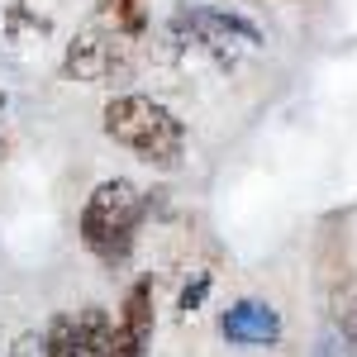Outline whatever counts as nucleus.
Here are the masks:
<instances>
[{
    "label": "nucleus",
    "instance_id": "nucleus-7",
    "mask_svg": "<svg viewBox=\"0 0 357 357\" xmlns=\"http://www.w3.org/2000/svg\"><path fill=\"white\" fill-rule=\"evenodd\" d=\"M110 333H114V319L105 310H82L77 314V357H110Z\"/></svg>",
    "mask_w": 357,
    "mask_h": 357
},
{
    "label": "nucleus",
    "instance_id": "nucleus-11",
    "mask_svg": "<svg viewBox=\"0 0 357 357\" xmlns=\"http://www.w3.org/2000/svg\"><path fill=\"white\" fill-rule=\"evenodd\" d=\"M10 357H48V348H43V333H38V329H24L20 338H15Z\"/></svg>",
    "mask_w": 357,
    "mask_h": 357
},
{
    "label": "nucleus",
    "instance_id": "nucleus-5",
    "mask_svg": "<svg viewBox=\"0 0 357 357\" xmlns=\"http://www.w3.org/2000/svg\"><path fill=\"white\" fill-rule=\"evenodd\" d=\"M148 343H153V276H138L114 314L110 357H143Z\"/></svg>",
    "mask_w": 357,
    "mask_h": 357
},
{
    "label": "nucleus",
    "instance_id": "nucleus-4",
    "mask_svg": "<svg viewBox=\"0 0 357 357\" xmlns=\"http://www.w3.org/2000/svg\"><path fill=\"white\" fill-rule=\"evenodd\" d=\"M62 72L77 77V82L105 86L114 77L129 72V43L119 33H82L67 43V57H62Z\"/></svg>",
    "mask_w": 357,
    "mask_h": 357
},
{
    "label": "nucleus",
    "instance_id": "nucleus-6",
    "mask_svg": "<svg viewBox=\"0 0 357 357\" xmlns=\"http://www.w3.org/2000/svg\"><path fill=\"white\" fill-rule=\"evenodd\" d=\"M220 333H224V343H234V348H272L281 338V314L267 301H238L224 310Z\"/></svg>",
    "mask_w": 357,
    "mask_h": 357
},
{
    "label": "nucleus",
    "instance_id": "nucleus-10",
    "mask_svg": "<svg viewBox=\"0 0 357 357\" xmlns=\"http://www.w3.org/2000/svg\"><path fill=\"white\" fill-rule=\"evenodd\" d=\"M205 296H210V272H195V281L181 291V310L191 314V310H200L205 305Z\"/></svg>",
    "mask_w": 357,
    "mask_h": 357
},
{
    "label": "nucleus",
    "instance_id": "nucleus-1",
    "mask_svg": "<svg viewBox=\"0 0 357 357\" xmlns=\"http://www.w3.org/2000/svg\"><path fill=\"white\" fill-rule=\"evenodd\" d=\"M100 124H105V138H114L119 148H129L148 167L172 172L186 158V124L167 110L162 100H153V96H138V91L114 96L105 105V114H100Z\"/></svg>",
    "mask_w": 357,
    "mask_h": 357
},
{
    "label": "nucleus",
    "instance_id": "nucleus-3",
    "mask_svg": "<svg viewBox=\"0 0 357 357\" xmlns=\"http://www.w3.org/2000/svg\"><path fill=\"white\" fill-rule=\"evenodd\" d=\"M172 29L186 43H195V48H205V53H215V57H229V62L257 53L267 43L262 29L252 24V20H243V15H234V10H186V15H176Z\"/></svg>",
    "mask_w": 357,
    "mask_h": 357
},
{
    "label": "nucleus",
    "instance_id": "nucleus-12",
    "mask_svg": "<svg viewBox=\"0 0 357 357\" xmlns=\"http://www.w3.org/2000/svg\"><path fill=\"white\" fill-rule=\"evenodd\" d=\"M348 338H353V343H357V310H353V314H348Z\"/></svg>",
    "mask_w": 357,
    "mask_h": 357
},
{
    "label": "nucleus",
    "instance_id": "nucleus-9",
    "mask_svg": "<svg viewBox=\"0 0 357 357\" xmlns=\"http://www.w3.org/2000/svg\"><path fill=\"white\" fill-rule=\"evenodd\" d=\"M48 357H77V314H53L43 329Z\"/></svg>",
    "mask_w": 357,
    "mask_h": 357
},
{
    "label": "nucleus",
    "instance_id": "nucleus-2",
    "mask_svg": "<svg viewBox=\"0 0 357 357\" xmlns=\"http://www.w3.org/2000/svg\"><path fill=\"white\" fill-rule=\"evenodd\" d=\"M143 215H148V195L138 191L134 181H124V176L100 181L82 205V243H86V252L100 257L105 267L129 262L134 234H138V220H143Z\"/></svg>",
    "mask_w": 357,
    "mask_h": 357
},
{
    "label": "nucleus",
    "instance_id": "nucleus-8",
    "mask_svg": "<svg viewBox=\"0 0 357 357\" xmlns=\"http://www.w3.org/2000/svg\"><path fill=\"white\" fill-rule=\"evenodd\" d=\"M100 20H105L110 33L134 38V33H143V24H148V10H143V0H100Z\"/></svg>",
    "mask_w": 357,
    "mask_h": 357
}]
</instances>
